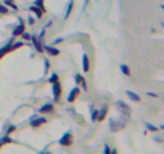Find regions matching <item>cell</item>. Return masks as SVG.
I'll list each match as a JSON object with an SVG mask.
<instances>
[{"mask_svg":"<svg viewBox=\"0 0 164 154\" xmlns=\"http://www.w3.org/2000/svg\"><path fill=\"white\" fill-rule=\"evenodd\" d=\"M61 145H71V135L69 133L61 138Z\"/></svg>","mask_w":164,"mask_h":154,"instance_id":"5","label":"cell"},{"mask_svg":"<svg viewBox=\"0 0 164 154\" xmlns=\"http://www.w3.org/2000/svg\"><path fill=\"white\" fill-rule=\"evenodd\" d=\"M77 93H79V88H74V90H73V93L69 95V98H68V100H69V101H73L74 98H76V95H77Z\"/></svg>","mask_w":164,"mask_h":154,"instance_id":"9","label":"cell"},{"mask_svg":"<svg viewBox=\"0 0 164 154\" xmlns=\"http://www.w3.org/2000/svg\"><path fill=\"white\" fill-rule=\"evenodd\" d=\"M50 82H53V84H55V82H56V76H55V74H53V76H52V77H50Z\"/></svg>","mask_w":164,"mask_h":154,"instance_id":"15","label":"cell"},{"mask_svg":"<svg viewBox=\"0 0 164 154\" xmlns=\"http://www.w3.org/2000/svg\"><path fill=\"white\" fill-rule=\"evenodd\" d=\"M118 108H119L121 111H122V112L126 114V116H130V108H129V106H126L122 101H118Z\"/></svg>","mask_w":164,"mask_h":154,"instance_id":"1","label":"cell"},{"mask_svg":"<svg viewBox=\"0 0 164 154\" xmlns=\"http://www.w3.org/2000/svg\"><path fill=\"white\" fill-rule=\"evenodd\" d=\"M52 109H53V106H52V104H47V106H44V108L40 109V112H47V111H52Z\"/></svg>","mask_w":164,"mask_h":154,"instance_id":"11","label":"cell"},{"mask_svg":"<svg viewBox=\"0 0 164 154\" xmlns=\"http://www.w3.org/2000/svg\"><path fill=\"white\" fill-rule=\"evenodd\" d=\"M126 95H127L129 98H130L132 101H135V103H140V96L137 93H134V92H130V90H127V92H126Z\"/></svg>","mask_w":164,"mask_h":154,"instance_id":"2","label":"cell"},{"mask_svg":"<svg viewBox=\"0 0 164 154\" xmlns=\"http://www.w3.org/2000/svg\"><path fill=\"white\" fill-rule=\"evenodd\" d=\"M145 127H147L150 132H158V130H159V127H155L153 124H148V122H145Z\"/></svg>","mask_w":164,"mask_h":154,"instance_id":"3","label":"cell"},{"mask_svg":"<svg viewBox=\"0 0 164 154\" xmlns=\"http://www.w3.org/2000/svg\"><path fill=\"white\" fill-rule=\"evenodd\" d=\"M147 95L151 98H158V93H153V92H147Z\"/></svg>","mask_w":164,"mask_h":154,"instance_id":"14","label":"cell"},{"mask_svg":"<svg viewBox=\"0 0 164 154\" xmlns=\"http://www.w3.org/2000/svg\"><path fill=\"white\" fill-rule=\"evenodd\" d=\"M76 82H77V84H81V85H82V88H85V82H84L82 76H76Z\"/></svg>","mask_w":164,"mask_h":154,"instance_id":"8","label":"cell"},{"mask_svg":"<svg viewBox=\"0 0 164 154\" xmlns=\"http://www.w3.org/2000/svg\"><path fill=\"white\" fill-rule=\"evenodd\" d=\"M44 122H45V119H44V117H40V119H34V121H32V127L42 125V124H44Z\"/></svg>","mask_w":164,"mask_h":154,"instance_id":"4","label":"cell"},{"mask_svg":"<svg viewBox=\"0 0 164 154\" xmlns=\"http://www.w3.org/2000/svg\"><path fill=\"white\" fill-rule=\"evenodd\" d=\"M84 71H85V72L89 71V58L87 56H84Z\"/></svg>","mask_w":164,"mask_h":154,"instance_id":"12","label":"cell"},{"mask_svg":"<svg viewBox=\"0 0 164 154\" xmlns=\"http://www.w3.org/2000/svg\"><path fill=\"white\" fill-rule=\"evenodd\" d=\"M58 96H60V85L55 82V98H58Z\"/></svg>","mask_w":164,"mask_h":154,"instance_id":"13","label":"cell"},{"mask_svg":"<svg viewBox=\"0 0 164 154\" xmlns=\"http://www.w3.org/2000/svg\"><path fill=\"white\" fill-rule=\"evenodd\" d=\"M45 50L48 52V55H53V56H55V55H58V50L55 48V47H47Z\"/></svg>","mask_w":164,"mask_h":154,"instance_id":"7","label":"cell"},{"mask_svg":"<svg viewBox=\"0 0 164 154\" xmlns=\"http://www.w3.org/2000/svg\"><path fill=\"white\" fill-rule=\"evenodd\" d=\"M0 13H7V8H3V7H0Z\"/></svg>","mask_w":164,"mask_h":154,"instance_id":"16","label":"cell"},{"mask_svg":"<svg viewBox=\"0 0 164 154\" xmlns=\"http://www.w3.org/2000/svg\"><path fill=\"white\" fill-rule=\"evenodd\" d=\"M121 71H122V74H124V76H127V77L130 76V69H129L126 64H122V66H121Z\"/></svg>","mask_w":164,"mask_h":154,"instance_id":"6","label":"cell"},{"mask_svg":"<svg viewBox=\"0 0 164 154\" xmlns=\"http://www.w3.org/2000/svg\"><path fill=\"white\" fill-rule=\"evenodd\" d=\"M34 45H36V48L39 50V52H42V50H44V47L40 45V42L37 40V39H34Z\"/></svg>","mask_w":164,"mask_h":154,"instance_id":"10","label":"cell"},{"mask_svg":"<svg viewBox=\"0 0 164 154\" xmlns=\"http://www.w3.org/2000/svg\"><path fill=\"white\" fill-rule=\"evenodd\" d=\"M159 130H164V124H163V125H161V127H159Z\"/></svg>","mask_w":164,"mask_h":154,"instance_id":"17","label":"cell"}]
</instances>
